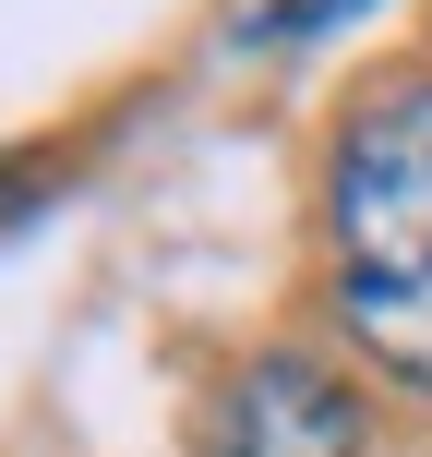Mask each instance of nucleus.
<instances>
[{
  "label": "nucleus",
  "mask_w": 432,
  "mask_h": 457,
  "mask_svg": "<svg viewBox=\"0 0 432 457\" xmlns=\"http://www.w3.org/2000/svg\"><path fill=\"white\" fill-rule=\"evenodd\" d=\"M324 228H337V313L396 386L432 397V85H396L348 120L337 181H324Z\"/></svg>",
  "instance_id": "1"
},
{
  "label": "nucleus",
  "mask_w": 432,
  "mask_h": 457,
  "mask_svg": "<svg viewBox=\"0 0 432 457\" xmlns=\"http://www.w3.org/2000/svg\"><path fill=\"white\" fill-rule=\"evenodd\" d=\"M216 457H372V434H361L348 373H324L313 349H276V361H252L228 386Z\"/></svg>",
  "instance_id": "2"
},
{
  "label": "nucleus",
  "mask_w": 432,
  "mask_h": 457,
  "mask_svg": "<svg viewBox=\"0 0 432 457\" xmlns=\"http://www.w3.org/2000/svg\"><path fill=\"white\" fill-rule=\"evenodd\" d=\"M337 12H361V0H265V12H252V37H313V24H337Z\"/></svg>",
  "instance_id": "3"
}]
</instances>
